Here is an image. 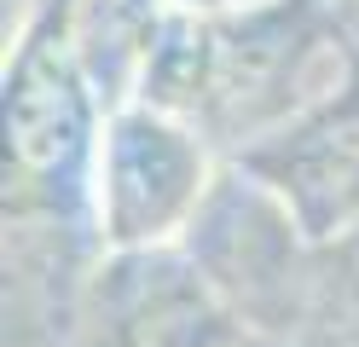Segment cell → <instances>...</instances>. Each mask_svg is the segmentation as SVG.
Returning <instances> with one entry per match:
<instances>
[{
    "mask_svg": "<svg viewBox=\"0 0 359 347\" xmlns=\"http://www.w3.org/2000/svg\"><path fill=\"white\" fill-rule=\"evenodd\" d=\"M353 69L359 53L325 0H255L238 12L163 6L133 99L191 122L226 162H238Z\"/></svg>",
    "mask_w": 359,
    "mask_h": 347,
    "instance_id": "cell-1",
    "label": "cell"
},
{
    "mask_svg": "<svg viewBox=\"0 0 359 347\" xmlns=\"http://www.w3.org/2000/svg\"><path fill=\"white\" fill-rule=\"evenodd\" d=\"M104 93L76 46V6L41 0L6 58V226L93 231Z\"/></svg>",
    "mask_w": 359,
    "mask_h": 347,
    "instance_id": "cell-2",
    "label": "cell"
},
{
    "mask_svg": "<svg viewBox=\"0 0 359 347\" xmlns=\"http://www.w3.org/2000/svg\"><path fill=\"white\" fill-rule=\"evenodd\" d=\"M180 243L250 336L290 347L307 341L325 243L290 215V203L266 179H255L243 162H226Z\"/></svg>",
    "mask_w": 359,
    "mask_h": 347,
    "instance_id": "cell-3",
    "label": "cell"
},
{
    "mask_svg": "<svg viewBox=\"0 0 359 347\" xmlns=\"http://www.w3.org/2000/svg\"><path fill=\"white\" fill-rule=\"evenodd\" d=\"M220 156L180 116L128 99L104 116L93 162V238L99 249H163L191 231L215 191Z\"/></svg>",
    "mask_w": 359,
    "mask_h": 347,
    "instance_id": "cell-4",
    "label": "cell"
},
{
    "mask_svg": "<svg viewBox=\"0 0 359 347\" xmlns=\"http://www.w3.org/2000/svg\"><path fill=\"white\" fill-rule=\"evenodd\" d=\"M250 330L186 254L163 249H99L76 301L64 347H243Z\"/></svg>",
    "mask_w": 359,
    "mask_h": 347,
    "instance_id": "cell-5",
    "label": "cell"
},
{
    "mask_svg": "<svg viewBox=\"0 0 359 347\" xmlns=\"http://www.w3.org/2000/svg\"><path fill=\"white\" fill-rule=\"evenodd\" d=\"M238 162L273 185L319 243L353 231L359 226V69Z\"/></svg>",
    "mask_w": 359,
    "mask_h": 347,
    "instance_id": "cell-6",
    "label": "cell"
},
{
    "mask_svg": "<svg viewBox=\"0 0 359 347\" xmlns=\"http://www.w3.org/2000/svg\"><path fill=\"white\" fill-rule=\"evenodd\" d=\"M325 6H330V18L342 23V35L353 41V53H359V0H325Z\"/></svg>",
    "mask_w": 359,
    "mask_h": 347,
    "instance_id": "cell-7",
    "label": "cell"
},
{
    "mask_svg": "<svg viewBox=\"0 0 359 347\" xmlns=\"http://www.w3.org/2000/svg\"><path fill=\"white\" fill-rule=\"evenodd\" d=\"M174 12H238V6H255V0H163Z\"/></svg>",
    "mask_w": 359,
    "mask_h": 347,
    "instance_id": "cell-8",
    "label": "cell"
},
{
    "mask_svg": "<svg viewBox=\"0 0 359 347\" xmlns=\"http://www.w3.org/2000/svg\"><path fill=\"white\" fill-rule=\"evenodd\" d=\"M243 347H290V341H266V336H250Z\"/></svg>",
    "mask_w": 359,
    "mask_h": 347,
    "instance_id": "cell-9",
    "label": "cell"
}]
</instances>
